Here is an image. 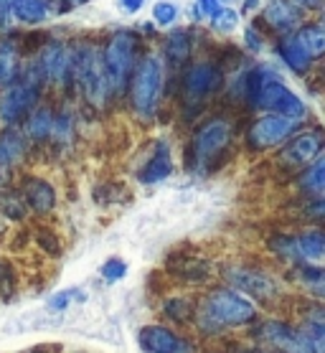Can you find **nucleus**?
<instances>
[{"label": "nucleus", "instance_id": "1", "mask_svg": "<svg viewBox=\"0 0 325 353\" xmlns=\"http://www.w3.org/2000/svg\"><path fill=\"white\" fill-rule=\"evenodd\" d=\"M244 97L252 102V107L262 110V112L270 114H282V117H290V120L300 122L305 114H308V107L300 97L295 94L293 89L287 87L285 81L279 79L277 74L270 72V69H252V72L244 77Z\"/></svg>", "mask_w": 325, "mask_h": 353}, {"label": "nucleus", "instance_id": "2", "mask_svg": "<svg viewBox=\"0 0 325 353\" xmlns=\"http://www.w3.org/2000/svg\"><path fill=\"white\" fill-rule=\"evenodd\" d=\"M130 99L137 117L150 120L160 110L163 89H166V61L158 51H148L137 59L132 77H130Z\"/></svg>", "mask_w": 325, "mask_h": 353}, {"label": "nucleus", "instance_id": "3", "mask_svg": "<svg viewBox=\"0 0 325 353\" xmlns=\"http://www.w3.org/2000/svg\"><path fill=\"white\" fill-rule=\"evenodd\" d=\"M43 87V74H41L39 61L28 66L21 77L0 87V125L3 128H16L28 114L36 110Z\"/></svg>", "mask_w": 325, "mask_h": 353}, {"label": "nucleus", "instance_id": "4", "mask_svg": "<svg viewBox=\"0 0 325 353\" xmlns=\"http://www.w3.org/2000/svg\"><path fill=\"white\" fill-rule=\"evenodd\" d=\"M99 59L110 94H122L137 64V36L130 31L112 33L104 48H99Z\"/></svg>", "mask_w": 325, "mask_h": 353}, {"label": "nucleus", "instance_id": "5", "mask_svg": "<svg viewBox=\"0 0 325 353\" xmlns=\"http://www.w3.org/2000/svg\"><path fill=\"white\" fill-rule=\"evenodd\" d=\"M254 305L244 292L237 290H214L211 295L204 300L201 305V325L206 330H221L234 328V325H244L254 321Z\"/></svg>", "mask_w": 325, "mask_h": 353}, {"label": "nucleus", "instance_id": "6", "mask_svg": "<svg viewBox=\"0 0 325 353\" xmlns=\"http://www.w3.org/2000/svg\"><path fill=\"white\" fill-rule=\"evenodd\" d=\"M72 81L79 87L89 105L104 107L107 97H110V87L104 79L102 72V59H99V48L84 46L74 54V69H72Z\"/></svg>", "mask_w": 325, "mask_h": 353}, {"label": "nucleus", "instance_id": "7", "mask_svg": "<svg viewBox=\"0 0 325 353\" xmlns=\"http://www.w3.org/2000/svg\"><path fill=\"white\" fill-rule=\"evenodd\" d=\"M231 143V122L226 117H214L204 122L193 137V165L199 173L208 170L214 165L221 153Z\"/></svg>", "mask_w": 325, "mask_h": 353}, {"label": "nucleus", "instance_id": "8", "mask_svg": "<svg viewBox=\"0 0 325 353\" xmlns=\"http://www.w3.org/2000/svg\"><path fill=\"white\" fill-rule=\"evenodd\" d=\"M275 249L290 262L300 267H323L325 257V239L320 232L297 234V236H285L275 241Z\"/></svg>", "mask_w": 325, "mask_h": 353}, {"label": "nucleus", "instance_id": "9", "mask_svg": "<svg viewBox=\"0 0 325 353\" xmlns=\"http://www.w3.org/2000/svg\"><path fill=\"white\" fill-rule=\"evenodd\" d=\"M295 132H297V120L267 112L249 128L246 140H249V145H252L254 150H270V148H277V145L287 143Z\"/></svg>", "mask_w": 325, "mask_h": 353}, {"label": "nucleus", "instance_id": "10", "mask_svg": "<svg viewBox=\"0 0 325 353\" xmlns=\"http://www.w3.org/2000/svg\"><path fill=\"white\" fill-rule=\"evenodd\" d=\"M221 84H224L221 69L216 64H211V61H199V64L188 66L186 74H183V94H186V102L188 105H201Z\"/></svg>", "mask_w": 325, "mask_h": 353}, {"label": "nucleus", "instance_id": "11", "mask_svg": "<svg viewBox=\"0 0 325 353\" xmlns=\"http://www.w3.org/2000/svg\"><path fill=\"white\" fill-rule=\"evenodd\" d=\"M173 173V158H170V145L166 140H155L150 148L145 150L143 161L137 165L135 176L143 185H155L166 181Z\"/></svg>", "mask_w": 325, "mask_h": 353}, {"label": "nucleus", "instance_id": "12", "mask_svg": "<svg viewBox=\"0 0 325 353\" xmlns=\"http://www.w3.org/2000/svg\"><path fill=\"white\" fill-rule=\"evenodd\" d=\"M39 66L41 74H43V81L54 84V87H61V84L72 81L74 54L63 43H51L39 57Z\"/></svg>", "mask_w": 325, "mask_h": 353}, {"label": "nucleus", "instance_id": "13", "mask_svg": "<svg viewBox=\"0 0 325 353\" xmlns=\"http://www.w3.org/2000/svg\"><path fill=\"white\" fill-rule=\"evenodd\" d=\"M320 150H323L320 132H302V135H293L287 140V145L279 153V161L285 163L287 168H305L320 155Z\"/></svg>", "mask_w": 325, "mask_h": 353}, {"label": "nucleus", "instance_id": "14", "mask_svg": "<svg viewBox=\"0 0 325 353\" xmlns=\"http://www.w3.org/2000/svg\"><path fill=\"white\" fill-rule=\"evenodd\" d=\"M137 345L143 353H190V345L163 325H145L137 333Z\"/></svg>", "mask_w": 325, "mask_h": 353}, {"label": "nucleus", "instance_id": "15", "mask_svg": "<svg viewBox=\"0 0 325 353\" xmlns=\"http://www.w3.org/2000/svg\"><path fill=\"white\" fill-rule=\"evenodd\" d=\"M262 18L264 23L279 36H287L302 26V10L295 8L290 0H262Z\"/></svg>", "mask_w": 325, "mask_h": 353}, {"label": "nucleus", "instance_id": "16", "mask_svg": "<svg viewBox=\"0 0 325 353\" xmlns=\"http://www.w3.org/2000/svg\"><path fill=\"white\" fill-rule=\"evenodd\" d=\"M259 336L272 343L275 348H282L287 353H313L310 351L308 341L302 338V333L293 330L290 325H282V323H264L262 330H259Z\"/></svg>", "mask_w": 325, "mask_h": 353}, {"label": "nucleus", "instance_id": "17", "mask_svg": "<svg viewBox=\"0 0 325 353\" xmlns=\"http://www.w3.org/2000/svg\"><path fill=\"white\" fill-rule=\"evenodd\" d=\"M226 277H229L231 288H237V292H249V295H259V297L275 295V282H272L270 277H264L262 272L244 270V267H234Z\"/></svg>", "mask_w": 325, "mask_h": 353}, {"label": "nucleus", "instance_id": "18", "mask_svg": "<svg viewBox=\"0 0 325 353\" xmlns=\"http://www.w3.org/2000/svg\"><path fill=\"white\" fill-rule=\"evenodd\" d=\"M277 51H279V59L285 61L287 69L295 72V74H305L310 66H313V61H315V59L308 54V48L302 46L300 36H297L295 31L287 33V36H282Z\"/></svg>", "mask_w": 325, "mask_h": 353}, {"label": "nucleus", "instance_id": "19", "mask_svg": "<svg viewBox=\"0 0 325 353\" xmlns=\"http://www.w3.org/2000/svg\"><path fill=\"white\" fill-rule=\"evenodd\" d=\"M26 148H28V137L16 128H6L0 132V173L3 170L16 168L23 161Z\"/></svg>", "mask_w": 325, "mask_h": 353}, {"label": "nucleus", "instance_id": "20", "mask_svg": "<svg viewBox=\"0 0 325 353\" xmlns=\"http://www.w3.org/2000/svg\"><path fill=\"white\" fill-rule=\"evenodd\" d=\"M8 10L21 26H39L48 18L46 0H8Z\"/></svg>", "mask_w": 325, "mask_h": 353}, {"label": "nucleus", "instance_id": "21", "mask_svg": "<svg viewBox=\"0 0 325 353\" xmlns=\"http://www.w3.org/2000/svg\"><path fill=\"white\" fill-rule=\"evenodd\" d=\"M188 54H190V33L186 28H178L173 31L170 36L166 39V46H163V61L173 66H183L188 61Z\"/></svg>", "mask_w": 325, "mask_h": 353}, {"label": "nucleus", "instance_id": "22", "mask_svg": "<svg viewBox=\"0 0 325 353\" xmlns=\"http://www.w3.org/2000/svg\"><path fill=\"white\" fill-rule=\"evenodd\" d=\"M26 203L31 206L33 211H51L56 203V193L54 188L41 181V178H31L26 183Z\"/></svg>", "mask_w": 325, "mask_h": 353}, {"label": "nucleus", "instance_id": "23", "mask_svg": "<svg viewBox=\"0 0 325 353\" xmlns=\"http://www.w3.org/2000/svg\"><path fill=\"white\" fill-rule=\"evenodd\" d=\"M26 135L41 143V140H48L54 135V114L48 110H33L28 117H26Z\"/></svg>", "mask_w": 325, "mask_h": 353}, {"label": "nucleus", "instance_id": "24", "mask_svg": "<svg viewBox=\"0 0 325 353\" xmlns=\"http://www.w3.org/2000/svg\"><path fill=\"white\" fill-rule=\"evenodd\" d=\"M21 74V57L10 41H0V87H6Z\"/></svg>", "mask_w": 325, "mask_h": 353}, {"label": "nucleus", "instance_id": "25", "mask_svg": "<svg viewBox=\"0 0 325 353\" xmlns=\"http://www.w3.org/2000/svg\"><path fill=\"white\" fill-rule=\"evenodd\" d=\"M295 33L300 36L302 46L308 48V54L313 59H320L325 51V28L323 23H308V26H300V28H295Z\"/></svg>", "mask_w": 325, "mask_h": 353}, {"label": "nucleus", "instance_id": "26", "mask_svg": "<svg viewBox=\"0 0 325 353\" xmlns=\"http://www.w3.org/2000/svg\"><path fill=\"white\" fill-rule=\"evenodd\" d=\"M302 338L308 341L310 351L313 353H323L325 348V321L320 310H313L310 318H305V325H302Z\"/></svg>", "mask_w": 325, "mask_h": 353}, {"label": "nucleus", "instance_id": "27", "mask_svg": "<svg viewBox=\"0 0 325 353\" xmlns=\"http://www.w3.org/2000/svg\"><path fill=\"white\" fill-rule=\"evenodd\" d=\"M302 188L313 196H323L325 193V158L323 155H317L315 161L310 163L308 170H305V178H302Z\"/></svg>", "mask_w": 325, "mask_h": 353}, {"label": "nucleus", "instance_id": "28", "mask_svg": "<svg viewBox=\"0 0 325 353\" xmlns=\"http://www.w3.org/2000/svg\"><path fill=\"white\" fill-rule=\"evenodd\" d=\"M84 300H87V292L81 288H66L48 300V310L51 313H63V310H69L72 305H81Z\"/></svg>", "mask_w": 325, "mask_h": 353}, {"label": "nucleus", "instance_id": "29", "mask_svg": "<svg viewBox=\"0 0 325 353\" xmlns=\"http://www.w3.org/2000/svg\"><path fill=\"white\" fill-rule=\"evenodd\" d=\"M239 23H242V18H239L237 10L229 8V6H221V8L211 16V26H214V31H219V33H234L239 28Z\"/></svg>", "mask_w": 325, "mask_h": 353}, {"label": "nucleus", "instance_id": "30", "mask_svg": "<svg viewBox=\"0 0 325 353\" xmlns=\"http://www.w3.org/2000/svg\"><path fill=\"white\" fill-rule=\"evenodd\" d=\"M178 6L175 3H170V0H160V3H155L152 6V21L158 26H163V28H168V26H173L175 21H178Z\"/></svg>", "mask_w": 325, "mask_h": 353}, {"label": "nucleus", "instance_id": "31", "mask_svg": "<svg viewBox=\"0 0 325 353\" xmlns=\"http://www.w3.org/2000/svg\"><path fill=\"white\" fill-rule=\"evenodd\" d=\"M99 272H102V277L107 282H117L127 274V262L119 257H110L102 267H99Z\"/></svg>", "mask_w": 325, "mask_h": 353}, {"label": "nucleus", "instance_id": "32", "mask_svg": "<svg viewBox=\"0 0 325 353\" xmlns=\"http://www.w3.org/2000/svg\"><path fill=\"white\" fill-rule=\"evenodd\" d=\"M221 6H224L221 0H199V16L206 18V21H211V16H214Z\"/></svg>", "mask_w": 325, "mask_h": 353}, {"label": "nucleus", "instance_id": "33", "mask_svg": "<svg viewBox=\"0 0 325 353\" xmlns=\"http://www.w3.org/2000/svg\"><path fill=\"white\" fill-rule=\"evenodd\" d=\"M244 41H246V46L252 48V51H259V48H262V36H259V33L254 31L252 26H249V28H246V33H244Z\"/></svg>", "mask_w": 325, "mask_h": 353}, {"label": "nucleus", "instance_id": "34", "mask_svg": "<svg viewBox=\"0 0 325 353\" xmlns=\"http://www.w3.org/2000/svg\"><path fill=\"white\" fill-rule=\"evenodd\" d=\"M297 10H320L323 8V0H290Z\"/></svg>", "mask_w": 325, "mask_h": 353}, {"label": "nucleus", "instance_id": "35", "mask_svg": "<svg viewBox=\"0 0 325 353\" xmlns=\"http://www.w3.org/2000/svg\"><path fill=\"white\" fill-rule=\"evenodd\" d=\"M143 6H145V0H119V8L127 10V13H137Z\"/></svg>", "mask_w": 325, "mask_h": 353}, {"label": "nucleus", "instance_id": "36", "mask_svg": "<svg viewBox=\"0 0 325 353\" xmlns=\"http://www.w3.org/2000/svg\"><path fill=\"white\" fill-rule=\"evenodd\" d=\"M10 21V10H8V0H0V28H6Z\"/></svg>", "mask_w": 325, "mask_h": 353}, {"label": "nucleus", "instance_id": "37", "mask_svg": "<svg viewBox=\"0 0 325 353\" xmlns=\"http://www.w3.org/2000/svg\"><path fill=\"white\" fill-rule=\"evenodd\" d=\"M257 6H262L259 0H246V6H244V13H249V10H254Z\"/></svg>", "mask_w": 325, "mask_h": 353}, {"label": "nucleus", "instance_id": "38", "mask_svg": "<svg viewBox=\"0 0 325 353\" xmlns=\"http://www.w3.org/2000/svg\"><path fill=\"white\" fill-rule=\"evenodd\" d=\"M66 6H84V3H89V0H63Z\"/></svg>", "mask_w": 325, "mask_h": 353}, {"label": "nucleus", "instance_id": "39", "mask_svg": "<svg viewBox=\"0 0 325 353\" xmlns=\"http://www.w3.org/2000/svg\"><path fill=\"white\" fill-rule=\"evenodd\" d=\"M28 353H41V351H28Z\"/></svg>", "mask_w": 325, "mask_h": 353}, {"label": "nucleus", "instance_id": "40", "mask_svg": "<svg viewBox=\"0 0 325 353\" xmlns=\"http://www.w3.org/2000/svg\"><path fill=\"white\" fill-rule=\"evenodd\" d=\"M246 353H254V351H246Z\"/></svg>", "mask_w": 325, "mask_h": 353}]
</instances>
